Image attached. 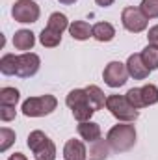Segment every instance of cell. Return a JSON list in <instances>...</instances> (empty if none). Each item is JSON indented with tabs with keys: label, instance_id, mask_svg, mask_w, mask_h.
Here are the masks:
<instances>
[{
	"label": "cell",
	"instance_id": "cell-1",
	"mask_svg": "<svg viewBox=\"0 0 158 160\" xmlns=\"http://www.w3.org/2000/svg\"><path fill=\"white\" fill-rule=\"evenodd\" d=\"M106 142L116 153L130 151L136 145V127L132 123H121L119 121L117 125H114L108 130Z\"/></svg>",
	"mask_w": 158,
	"mask_h": 160
},
{
	"label": "cell",
	"instance_id": "cell-2",
	"mask_svg": "<svg viewBox=\"0 0 158 160\" xmlns=\"http://www.w3.org/2000/svg\"><path fill=\"white\" fill-rule=\"evenodd\" d=\"M65 104L71 108L73 112V118L82 123V121H91V116L95 114L93 106L89 104V99H87V91L86 88L84 89H71L65 97Z\"/></svg>",
	"mask_w": 158,
	"mask_h": 160
},
{
	"label": "cell",
	"instance_id": "cell-3",
	"mask_svg": "<svg viewBox=\"0 0 158 160\" xmlns=\"http://www.w3.org/2000/svg\"><path fill=\"white\" fill-rule=\"evenodd\" d=\"M26 145L34 153L36 160H56V145L43 130H32Z\"/></svg>",
	"mask_w": 158,
	"mask_h": 160
},
{
	"label": "cell",
	"instance_id": "cell-4",
	"mask_svg": "<svg viewBox=\"0 0 158 160\" xmlns=\"http://www.w3.org/2000/svg\"><path fill=\"white\" fill-rule=\"evenodd\" d=\"M58 108V99L54 95H39V97H30L22 102L21 110L26 118H43L52 114Z\"/></svg>",
	"mask_w": 158,
	"mask_h": 160
},
{
	"label": "cell",
	"instance_id": "cell-5",
	"mask_svg": "<svg viewBox=\"0 0 158 160\" xmlns=\"http://www.w3.org/2000/svg\"><path fill=\"white\" fill-rule=\"evenodd\" d=\"M106 110H110V114L121 123H134L140 116V112L128 102V99L125 95H108Z\"/></svg>",
	"mask_w": 158,
	"mask_h": 160
},
{
	"label": "cell",
	"instance_id": "cell-6",
	"mask_svg": "<svg viewBox=\"0 0 158 160\" xmlns=\"http://www.w3.org/2000/svg\"><path fill=\"white\" fill-rule=\"evenodd\" d=\"M121 22H123V28L130 34H141L143 30H147V24H149V19L143 15V11L140 8H134V6H128L121 11Z\"/></svg>",
	"mask_w": 158,
	"mask_h": 160
},
{
	"label": "cell",
	"instance_id": "cell-7",
	"mask_svg": "<svg viewBox=\"0 0 158 160\" xmlns=\"http://www.w3.org/2000/svg\"><path fill=\"white\" fill-rule=\"evenodd\" d=\"M11 15L17 22H22V24H34L37 22L41 15L39 6L34 2V0H15L13 8H11Z\"/></svg>",
	"mask_w": 158,
	"mask_h": 160
},
{
	"label": "cell",
	"instance_id": "cell-8",
	"mask_svg": "<svg viewBox=\"0 0 158 160\" xmlns=\"http://www.w3.org/2000/svg\"><path fill=\"white\" fill-rule=\"evenodd\" d=\"M128 69H126V63H121V62H110L104 71H102V78H104V84L110 86V88H121L126 84L128 80Z\"/></svg>",
	"mask_w": 158,
	"mask_h": 160
},
{
	"label": "cell",
	"instance_id": "cell-9",
	"mask_svg": "<svg viewBox=\"0 0 158 160\" xmlns=\"http://www.w3.org/2000/svg\"><path fill=\"white\" fill-rule=\"evenodd\" d=\"M41 67V58L34 52H22L19 54V65H17V77L30 78L34 77Z\"/></svg>",
	"mask_w": 158,
	"mask_h": 160
},
{
	"label": "cell",
	"instance_id": "cell-10",
	"mask_svg": "<svg viewBox=\"0 0 158 160\" xmlns=\"http://www.w3.org/2000/svg\"><path fill=\"white\" fill-rule=\"evenodd\" d=\"M126 69H128V75L134 80H145L151 73V69L145 65L141 54H130L126 60Z\"/></svg>",
	"mask_w": 158,
	"mask_h": 160
},
{
	"label": "cell",
	"instance_id": "cell-11",
	"mask_svg": "<svg viewBox=\"0 0 158 160\" xmlns=\"http://www.w3.org/2000/svg\"><path fill=\"white\" fill-rule=\"evenodd\" d=\"M63 160H87V149L82 140H67L63 145Z\"/></svg>",
	"mask_w": 158,
	"mask_h": 160
},
{
	"label": "cell",
	"instance_id": "cell-12",
	"mask_svg": "<svg viewBox=\"0 0 158 160\" xmlns=\"http://www.w3.org/2000/svg\"><path fill=\"white\" fill-rule=\"evenodd\" d=\"M36 45V34L32 30H17L13 36V47L22 52H30Z\"/></svg>",
	"mask_w": 158,
	"mask_h": 160
},
{
	"label": "cell",
	"instance_id": "cell-13",
	"mask_svg": "<svg viewBox=\"0 0 158 160\" xmlns=\"http://www.w3.org/2000/svg\"><path fill=\"white\" fill-rule=\"evenodd\" d=\"M77 130H78L80 138L87 143L101 140V125L95 121H82V123H78Z\"/></svg>",
	"mask_w": 158,
	"mask_h": 160
},
{
	"label": "cell",
	"instance_id": "cell-14",
	"mask_svg": "<svg viewBox=\"0 0 158 160\" xmlns=\"http://www.w3.org/2000/svg\"><path fill=\"white\" fill-rule=\"evenodd\" d=\"M69 34L73 39L86 41L93 38V26H89V22H86V21H73L69 24Z\"/></svg>",
	"mask_w": 158,
	"mask_h": 160
},
{
	"label": "cell",
	"instance_id": "cell-15",
	"mask_svg": "<svg viewBox=\"0 0 158 160\" xmlns=\"http://www.w3.org/2000/svg\"><path fill=\"white\" fill-rule=\"evenodd\" d=\"M114 38H116V28H114V24L104 22V21L93 24V39H97L99 43H108V41H112Z\"/></svg>",
	"mask_w": 158,
	"mask_h": 160
},
{
	"label": "cell",
	"instance_id": "cell-16",
	"mask_svg": "<svg viewBox=\"0 0 158 160\" xmlns=\"http://www.w3.org/2000/svg\"><path fill=\"white\" fill-rule=\"evenodd\" d=\"M110 145L106 140H97L89 143V153H87V160H106L110 155Z\"/></svg>",
	"mask_w": 158,
	"mask_h": 160
},
{
	"label": "cell",
	"instance_id": "cell-17",
	"mask_svg": "<svg viewBox=\"0 0 158 160\" xmlns=\"http://www.w3.org/2000/svg\"><path fill=\"white\" fill-rule=\"evenodd\" d=\"M86 91H87L89 104L93 106V110H95V112H97V110H102V108L106 106V95H104V91H102L99 86L91 84V86H87V88H86Z\"/></svg>",
	"mask_w": 158,
	"mask_h": 160
},
{
	"label": "cell",
	"instance_id": "cell-18",
	"mask_svg": "<svg viewBox=\"0 0 158 160\" xmlns=\"http://www.w3.org/2000/svg\"><path fill=\"white\" fill-rule=\"evenodd\" d=\"M47 28H50V30H52V32H56V34H63L65 30H69V21H67V15H65V13H60V11L52 13V15L48 17Z\"/></svg>",
	"mask_w": 158,
	"mask_h": 160
},
{
	"label": "cell",
	"instance_id": "cell-19",
	"mask_svg": "<svg viewBox=\"0 0 158 160\" xmlns=\"http://www.w3.org/2000/svg\"><path fill=\"white\" fill-rule=\"evenodd\" d=\"M17 65H19V56L15 54H4L0 60V73L6 77L17 75Z\"/></svg>",
	"mask_w": 158,
	"mask_h": 160
},
{
	"label": "cell",
	"instance_id": "cell-20",
	"mask_svg": "<svg viewBox=\"0 0 158 160\" xmlns=\"http://www.w3.org/2000/svg\"><path fill=\"white\" fill-rule=\"evenodd\" d=\"M19 99H21V93H19L17 88L6 86V88L0 89V104H4V106H17Z\"/></svg>",
	"mask_w": 158,
	"mask_h": 160
},
{
	"label": "cell",
	"instance_id": "cell-21",
	"mask_svg": "<svg viewBox=\"0 0 158 160\" xmlns=\"http://www.w3.org/2000/svg\"><path fill=\"white\" fill-rule=\"evenodd\" d=\"M140 54H141L145 65H147L151 71H156L158 69V47H155V45H147Z\"/></svg>",
	"mask_w": 158,
	"mask_h": 160
},
{
	"label": "cell",
	"instance_id": "cell-22",
	"mask_svg": "<svg viewBox=\"0 0 158 160\" xmlns=\"http://www.w3.org/2000/svg\"><path fill=\"white\" fill-rule=\"evenodd\" d=\"M39 43L47 48H54V47H58L62 43V34H56L50 28H43L39 34Z\"/></svg>",
	"mask_w": 158,
	"mask_h": 160
},
{
	"label": "cell",
	"instance_id": "cell-23",
	"mask_svg": "<svg viewBox=\"0 0 158 160\" xmlns=\"http://www.w3.org/2000/svg\"><path fill=\"white\" fill-rule=\"evenodd\" d=\"M15 130L7 128V127H2L0 128V153H6L13 143H15Z\"/></svg>",
	"mask_w": 158,
	"mask_h": 160
},
{
	"label": "cell",
	"instance_id": "cell-24",
	"mask_svg": "<svg viewBox=\"0 0 158 160\" xmlns=\"http://www.w3.org/2000/svg\"><path fill=\"white\" fill-rule=\"evenodd\" d=\"M141 95H143L145 106L156 104L158 102V86H155V84H145V86H141Z\"/></svg>",
	"mask_w": 158,
	"mask_h": 160
},
{
	"label": "cell",
	"instance_id": "cell-25",
	"mask_svg": "<svg viewBox=\"0 0 158 160\" xmlns=\"http://www.w3.org/2000/svg\"><path fill=\"white\" fill-rule=\"evenodd\" d=\"M126 99H128V102L136 108V110H140V108H145V102H143V95H141V88H130L128 91H126V95H125Z\"/></svg>",
	"mask_w": 158,
	"mask_h": 160
},
{
	"label": "cell",
	"instance_id": "cell-26",
	"mask_svg": "<svg viewBox=\"0 0 158 160\" xmlns=\"http://www.w3.org/2000/svg\"><path fill=\"white\" fill-rule=\"evenodd\" d=\"M140 9L147 19H158V0H141Z\"/></svg>",
	"mask_w": 158,
	"mask_h": 160
},
{
	"label": "cell",
	"instance_id": "cell-27",
	"mask_svg": "<svg viewBox=\"0 0 158 160\" xmlns=\"http://www.w3.org/2000/svg\"><path fill=\"white\" fill-rule=\"evenodd\" d=\"M15 114H17L15 106H4V104H0V119L4 121V123L15 119Z\"/></svg>",
	"mask_w": 158,
	"mask_h": 160
},
{
	"label": "cell",
	"instance_id": "cell-28",
	"mask_svg": "<svg viewBox=\"0 0 158 160\" xmlns=\"http://www.w3.org/2000/svg\"><path fill=\"white\" fill-rule=\"evenodd\" d=\"M147 41H149V45L158 47V24H155V26L149 28V32H147Z\"/></svg>",
	"mask_w": 158,
	"mask_h": 160
},
{
	"label": "cell",
	"instance_id": "cell-29",
	"mask_svg": "<svg viewBox=\"0 0 158 160\" xmlns=\"http://www.w3.org/2000/svg\"><path fill=\"white\" fill-rule=\"evenodd\" d=\"M114 2H116V0H95V4L101 6V8H110Z\"/></svg>",
	"mask_w": 158,
	"mask_h": 160
},
{
	"label": "cell",
	"instance_id": "cell-30",
	"mask_svg": "<svg viewBox=\"0 0 158 160\" xmlns=\"http://www.w3.org/2000/svg\"><path fill=\"white\" fill-rule=\"evenodd\" d=\"M7 160H28V158H26V155H22V153H13Z\"/></svg>",
	"mask_w": 158,
	"mask_h": 160
},
{
	"label": "cell",
	"instance_id": "cell-31",
	"mask_svg": "<svg viewBox=\"0 0 158 160\" xmlns=\"http://www.w3.org/2000/svg\"><path fill=\"white\" fill-rule=\"evenodd\" d=\"M60 4H63V6H71V4H75V2H78V0H58Z\"/></svg>",
	"mask_w": 158,
	"mask_h": 160
}]
</instances>
